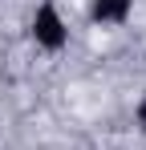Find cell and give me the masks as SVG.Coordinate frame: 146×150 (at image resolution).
<instances>
[{"instance_id":"obj_1","label":"cell","mask_w":146,"mask_h":150,"mask_svg":"<svg viewBox=\"0 0 146 150\" xmlns=\"http://www.w3.org/2000/svg\"><path fill=\"white\" fill-rule=\"evenodd\" d=\"M28 33H33L37 49H45V53H61L65 45H69V25L61 21V12H57V4H53V0L37 4V12H33V25H28Z\"/></svg>"},{"instance_id":"obj_2","label":"cell","mask_w":146,"mask_h":150,"mask_svg":"<svg viewBox=\"0 0 146 150\" xmlns=\"http://www.w3.org/2000/svg\"><path fill=\"white\" fill-rule=\"evenodd\" d=\"M134 12V0H89V21L94 25H126Z\"/></svg>"},{"instance_id":"obj_3","label":"cell","mask_w":146,"mask_h":150,"mask_svg":"<svg viewBox=\"0 0 146 150\" xmlns=\"http://www.w3.org/2000/svg\"><path fill=\"white\" fill-rule=\"evenodd\" d=\"M134 122H138V130L146 134V93L138 98V105H134Z\"/></svg>"}]
</instances>
